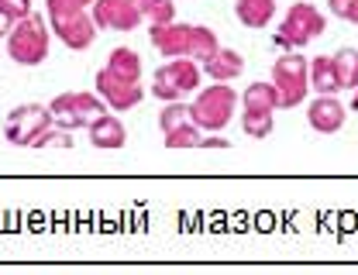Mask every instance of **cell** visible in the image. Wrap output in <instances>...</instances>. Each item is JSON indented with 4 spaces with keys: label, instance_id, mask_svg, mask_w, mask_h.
I'll use <instances>...</instances> for the list:
<instances>
[{
    "label": "cell",
    "instance_id": "cell-9",
    "mask_svg": "<svg viewBox=\"0 0 358 275\" xmlns=\"http://www.w3.org/2000/svg\"><path fill=\"white\" fill-rule=\"evenodd\" d=\"M93 87H96V93L103 96V103H107L110 110H131V107H138V103H141V96H145L141 80H124V76L110 73L107 66L96 73Z\"/></svg>",
    "mask_w": 358,
    "mask_h": 275
},
{
    "label": "cell",
    "instance_id": "cell-14",
    "mask_svg": "<svg viewBox=\"0 0 358 275\" xmlns=\"http://www.w3.org/2000/svg\"><path fill=\"white\" fill-rule=\"evenodd\" d=\"M245 73V59L238 48H217L214 59L203 62V76H210L214 83H234Z\"/></svg>",
    "mask_w": 358,
    "mask_h": 275
},
{
    "label": "cell",
    "instance_id": "cell-3",
    "mask_svg": "<svg viewBox=\"0 0 358 275\" xmlns=\"http://www.w3.org/2000/svg\"><path fill=\"white\" fill-rule=\"evenodd\" d=\"M200 83H203V66H200L196 59H189V55L169 59V62H162V66L155 69V76H152V96H159L162 103L182 100V96L200 90Z\"/></svg>",
    "mask_w": 358,
    "mask_h": 275
},
{
    "label": "cell",
    "instance_id": "cell-20",
    "mask_svg": "<svg viewBox=\"0 0 358 275\" xmlns=\"http://www.w3.org/2000/svg\"><path fill=\"white\" fill-rule=\"evenodd\" d=\"M221 48L217 42V35L207 28V24H193V38H189V59H196L200 66L207 62V59H214V52Z\"/></svg>",
    "mask_w": 358,
    "mask_h": 275
},
{
    "label": "cell",
    "instance_id": "cell-2",
    "mask_svg": "<svg viewBox=\"0 0 358 275\" xmlns=\"http://www.w3.org/2000/svg\"><path fill=\"white\" fill-rule=\"evenodd\" d=\"M324 28H327V17H324V10L320 7H313L307 0H300V3H293L286 14H282V21H279V31H275V45L279 48H289V52H300V48H307L313 38H320L324 35Z\"/></svg>",
    "mask_w": 358,
    "mask_h": 275
},
{
    "label": "cell",
    "instance_id": "cell-10",
    "mask_svg": "<svg viewBox=\"0 0 358 275\" xmlns=\"http://www.w3.org/2000/svg\"><path fill=\"white\" fill-rule=\"evenodd\" d=\"M48 21H52L55 38H59L66 48H73V52H83V48H90L93 42H96V31H100L90 10L66 14V17H48Z\"/></svg>",
    "mask_w": 358,
    "mask_h": 275
},
{
    "label": "cell",
    "instance_id": "cell-21",
    "mask_svg": "<svg viewBox=\"0 0 358 275\" xmlns=\"http://www.w3.org/2000/svg\"><path fill=\"white\" fill-rule=\"evenodd\" d=\"M241 128H245V135L248 138L262 141V138L272 135L275 121H272V114H262V110H245V114H241Z\"/></svg>",
    "mask_w": 358,
    "mask_h": 275
},
{
    "label": "cell",
    "instance_id": "cell-1",
    "mask_svg": "<svg viewBox=\"0 0 358 275\" xmlns=\"http://www.w3.org/2000/svg\"><path fill=\"white\" fill-rule=\"evenodd\" d=\"M234 107H238V93L227 83H214V87H200L193 103H189V117L200 131L214 135V131H224L234 117Z\"/></svg>",
    "mask_w": 358,
    "mask_h": 275
},
{
    "label": "cell",
    "instance_id": "cell-15",
    "mask_svg": "<svg viewBox=\"0 0 358 275\" xmlns=\"http://www.w3.org/2000/svg\"><path fill=\"white\" fill-rule=\"evenodd\" d=\"M234 17L252 28V31H262L272 24L275 17V0H234Z\"/></svg>",
    "mask_w": 358,
    "mask_h": 275
},
{
    "label": "cell",
    "instance_id": "cell-29",
    "mask_svg": "<svg viewBox=\"0 0 358 275\" xmlns=\"http://www.w3.org/2000/svg\"><path fill=\"white\" fill-rule=\"evenodd\" d=\"M200 148H231V141H227V138H221V131H214V135L200 138Z\"/></svg>",
    "mask_w": 358,
    "mask_h": 275
},
{
    "label": "cell",
    "instance_id": "cell-5",
    "mask_svg": "<svg viewBox=\"0 0 358 275\" xmlns=\"http://www.w3.org/2000/svg\"><path fill=\"white\" fill-rule=\"evenodd\" d=\"M48 110H52V124H59L66 131H80V128H90L110 107L103 103L100 93H59L48 103Z\"/></svg>",
    "mask_w": 358,
    "mask_h": 275
},
{
    "label": "cell",
    "instance_id": "cell-19",
    "mask_svg": "<svg viewBox=\"0 0 358 275\" xmlns=\"http://www.w3.org/2000/svg\"><path fill=\"white\" fill-rule=\"evenodd\" d=\"M334 69H338L341 90H358V48H338L334 52Z\"/></svg>",
    "mask_w": 358,
    "mask_h": 275
},
{
    "label": "cell",
    "instance_id": "cell-30",
    "mask_svg": "<svg viewBox=\"0 0 358 275\" xmlns=\"http://www.w3.org/2000/svg\"><path fill=\"white\" fill-rule=\"evenodd\" d=\"M14 24H17V21H14V17H7V14L0 10V35H10V28H14Z\"/></svg>",
    "mask_w": 358,
    "mask_h": 275
},
{
    "label": "cell",
    "instance_id": "cell-25",
    "mask_svg": "<svg viewBox=\"0 0 358 275\" xmlns=\"http://www.w3.org/2000/svg\"><path fill=\"white\" fill-rule=\"evenodd\" d=\"M31 148H73V131H66V128H59V124H52L48 131L35 138V144Z\"/></svg>",
    "mask_w": 358,
    "mask_h": 275
},
{
    "label": "cell",
    "instance_id": "cell-28",
    "mask_svg": "<svg viewBox=\"0 0 358 275\" xmlns=\"http://www.w3.org/2000/svg\"><path fill=\"white\" fill-rule=\"evenodd\" d=\"M0 10H3L7 17L21 21V17H28V14H31V0H0Z\"/></svg>",
    "mask_w": 358,
    "mask_h": 275
},
{
    "label": "cell",
    "instance_id": "cell-27",
    "mask_svg": "<svg viewBox=\"0 0 358 275\" xmlns=\"http://www.w3.org/2000/svg\"><path fill=\"white\" fill-rule=\"evenodd\" d=\"M327 7H331V14H334V17L358 24V0H327Z\"/></svg>",
    "mask_w": 358,
    "mask_h": 275
},
{
    "label": "cell",
    "instance_id": "cell-12",
    "mask_svg": "<svg viewBox=\"0 0 358 275\" xmlns=\"http://www.w3.org/2000/svg\"><path fill=\"white\" fill-rule=\"evenodd\" d=\"M148 38L155 52L162 59H182L189 55V38H193V24H179V21H169V24H152L148 28Z\"/></svg>",
    "mask_w": 358,
    "mask_h": 275
},
{
    "label": "cell",
    "instance_id": "cell-7",
    "mask_svg": "<svg viewBox=\"0 0 358 275\" xmlns=\"http://www.w3.org/2000/svg\"><path fill=\"white\" fill-rule=\"evenodd\" d=\"M52 128V110L48 103H17L7 121H3V135L10 144H35V138Z\"/></svg>",
    "mask_w": 358,
    "mask_h": 275
},
{
    "label": "cell",
    "instance_id": "cell-13",
    "mask_svg": "<svg viewBox=\"0 0 358 275\" xmlns=\"http://www.w3.org/2000/svg\"><path fill=\"white\" fill-rule=\"evenodd\" d=\"M90 135V144L93 148H124V141H128V128H124V121L117 117V114H100L93 124L87 128Z\"/></svg>",
    "mask_w": 358,
    "mask_h": 275
},
{
    "label": "cell",
    "instance_id": "cell-18",
    "mask_svg": "<svg viewBox=\"0 0 358 275\" xmlns=\"http://www.w3.org/2000/svg\"><path fill=\"white\" fill-rule=\"evenodd\" d=\"M107 69L117 73V76H124V80H141V55L128 45L114 48V52L107 55Z\"/></svg>",
    "mask_w": 358,
    "mask_h": 275
},
{
    "label": "cell",
    "instance_id": "cell-22",
    "mask_svg": "<svg viewBox=\"0 0 358 275\" xmlns=\"http://www.w3.org/2000/svg\"><path fill=\"white\" fill-rule=\"evenodd\" d=\"M186 121H193V117H189V107H186L182 100H169V103L159 110V131H162V135L179 128V124H186Z\"/></svg>",
    "mask_w": 358,
    "mask_h": 275
},
{
    "label": "cell",
    "instance_id": "cell-6",
    "mask_svg": "<svg viewBox=\"0 0 358 275\" xmlns=\"http://www.w3.org/2000/svg\"><path fill=\"white\" fill-rule=\"evenodd\" d=\"M272 83L279 90V107H300L310 90V59L300 52H286L272 66Z\"/></svg>",
    "mask_w": 358,
    "mask_h": 275
},
{
    "label": "cell",
    "instance_id": "cell-8",
    "mask_svg": "<svg viewBox=\"0 0 358 275\" xmlns=\"http://www.w3.org/2000/svg\"><path fill=\"white\" fill-rule=\"evenodd\" d=\"M90 14L100 31H134L145 21L141 0H93Z\"/></svg>",
    "mask_w": 358,
    "mask_h": 275
},
{
    "label": "cell",
    "instance_id": "cell-24",
    "mask_svg": "<svg viewBox=\"0 0 358 275\" xmlns=\"http://www.w3.org/2000/svg\"><path fill=\"white\" fill-rule=\"evenodd\" d=\"M162 138H166V148H193V144H200V128L193 121H186L173 131H166Z\"/></svg>",
    "mask_w": 358,
    "mask_h": 275
},
{
    "label": "cell",
    "instance_id": "cell-16",
    "mask_svg": "<svg viewBox=\"0 0 358 275\" xmlns=\"http://www.w3.org/2000/svg\"><path fill=\"white\" fill-rule=\"evenodd\" d=\"M310 90L313 93H338L341 80L334 69V55H313L310 59Z\"/></svg>",
    "mask_w": 358,
    "mask_h": 275
},
{
    "label": "cell",
    "instance_id": "cell-11",
    "mask_svg": "<svg viewBox=\"0 0 358 275\" xmlns=\"http://www.w3.org/2000/svg\"><path fill=\"white\" fill-rule=\"evenodd\" d=\"M348 107L338 100V93H317L307 107V124L317 135H338L345 128Z\"/></svg>",
    "mask_w": 358,
    "mask_h": 275
},
{
    "label": "cell",
    "instance_id": "cell-23",
    "mask_svg": "<svg viewBox=\"0 0 358 275\" xmlns=\"http://www.w3.org/2000/svg\"><path fill=\"white\" fill-rule=\"evenodd\" d=\"M141 14L148 24H169V21H176V3L173 0H141Z\"/></svg>",
    "mask_w": 358,
    "mask_h": 275
},
{
    "label": "cell",
    "instance_id": "cell-31",
    "mask_svg": "<svg viewBox=\"0 0 358 275\" xmlns=\"http://www.w3.org/2000/svg\"><path fill=\"white\" fill-rule=\"evenodd\" d=\"M352 110H358V90H355V96H352Z\"/></svg>",
    "mask_w": 358,
    "mask_h": 275
},
{
    "label": "cell",
    "instance_id": "cell-17",
    "mask_svg": "<svg viewBox=\"0 0 358 275\" xmlns=\"http://www.w3.org/2000/svg\"><path fill=\"white\" fill-rule=\"evenodd\" d=\"M241 103H245V110H262V114H275V107H279V90H275V83H252L245 96H241Z\"/></svg>",
    "mask_w": 358,
    "mask_h": 275
},
{
    "label": "cell",
    "instance_id": "cell-26",
    "mask_svg": "<svg viewBox=\"0 0 358 275\" xmlns=\"http://www.w3.org/2000/svg\"><path fill=\"white\" fill-rule=\"evenodd\" d=\"M93 0H45V10L48 17H66V14H80V10H90Z\"/></svg>",
    "mask_w": 358,
    "mask_h": 275
},
{
    "label": "cell",
    "instance_id": "cell-4",
    "mask_svg": "<svg viewBox=\"0 0 358 275\" xmlns=\"http://www.w3.org/2000/svg\"><path fill=\"white\" fill-rule=\"evenodd\" d=\"M7 55L17 66H38L48 59V24L45 17H38L35 10L28 17H21L10 35H7Z\"/></svg>",
    "mask_w": 358,
    "mask_h": 275
}]
</instances>
